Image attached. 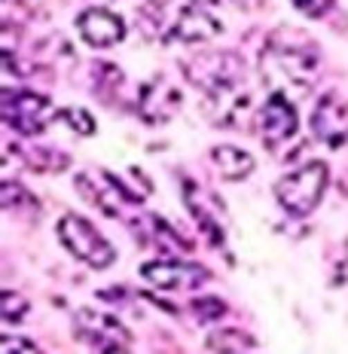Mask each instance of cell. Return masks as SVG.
Returning <instances> with one entry per match:
<instances>
[{
  "label": "cell",
  "instance_id": "obj_1",
  "mask_svg": "<svg viewBox=\"0 0 348 354\" xmlns=\"http://www.w3.org/2000/svg\"><path fill=\"white\" fill-rule=\"evenodd\" d=\"M321 64V53H318L315 40L302 31H291L281 28L269 37L263 53V73L266 80H272L275 92L287 95L293 92H309L315 80V71Z\"/></svg>",
  "mask_w": 348,
  "mask_h": 354
},
{
  "label": "cell",
  "instance_id": "obj_2",
  "mask_svg": "<svg viewBox=\"0 0 348 354\" xmlns=\"http://www.w3.org/2000/svg\"><path fill=\"white\" fill-rule=\"evenodd\" d=\"M138 21L144 28V34L165 40V43H172V40L202 43V40H211L220 31V21L199 3L168 6V3H159V0H150V3L140 6Z\"/></svg>",
  "mask_w": 348,
  "mask_h": 354
},
{
  "label": "cell",
  "instance_id": "obj_3",
  "mask_svg": "<svg viewBox=\"0 0 348 354\" xmlns=\"http://www.w3.org/2000/svg\"><path fill=\"white\" fill-rule=\"evenodd\" d=\"M183 73L199 86L208 101H232L244 80V62L235 53H202L183 62Z\"/></svg>",
  "mask_w": 348,
  "mask_h": 354
},
{
  "label": "cell",
  "instance_id": "obj_4",
  "mask_svg": "<svg viewBox=\"0 0 348 354\" xmlns=\"http://www.w3.org/2000/svg\"><path fill=\"white\" fill-rule=\"evenodd\" d=\"M324 189H327V165L324 162H306L275 183V198L287 214L306 217L321 205Z\"/></svg>",
  "mask_w": 348,
  "mask_h": 354
},
{
  "label": "cell",
  "instance_id": "obj_5",
  "mask_svg": "<svg viewBox=\"0 0 348 354\" xmlns=\"http://www.w3.org/2000/svg\"><path fill=\"white\" fill-rule=\"evenodd\" d=\"M58 239H62V245L68 248L80 263L92 266V269H107V266L116 260L110 241L95 230L86 217H80V214L62 217V223H58Z\"/></svg>",
  "mask_w": 348,
  "mask_h": 354
},
{
  "label": "cell",
  "instance_id": "obj_6",
  "mask_svg": "<svg viewBox=\"0 0 348 354\" xmlns=\"http://www.w3.org/2000/svg\"><path fill=\"white\" fill-rule=\"evenodd\" d=\"M0 116L19 135H40L46 129V122L53 120V104H49V98L28 92V88H19V92L3 88V95H0Z\"/></svg>",
  "mask_w": 348,
  "mask_h": 354
},
{
  "label": "cell",
  "instance_id": "obj_7",
  "mask_svg": "<svg viewBox=\"0 0 348 354\" xmlns=\"http://www.w3.org/2000/svg\"><path fill=\"white\" fill-rule=\"evenodd\" d=\"M140 275L147 284L156 290H172V293H192L208 281V272L202 266L181 263V260H153L140 266Z\"/></svg>",
  "mask_w": 348,
  "mask_h": 354
},
{
  "label": "cell",
  "instance_id": "obj_8",
  "mask_svg": "<svg viewBox=\"0 0 348 354\" xmlns=\"http://www.w3.org/2000/svg\"><path fill=\"white\" fill-rule=\"evenodd\" d=\"M312 135L327 147H342L348 144V98L339 92H327L318 98L312 110Z\"/></svg>",
  "mask_w": 348,
  "mask_h": 354
},
{
  "label": "cell",
  "instance_id": "obj_9",
  "mask_svg": "<svg viewBox=\"0 0 348 354\" xmlns=\"http://www.w3.org/2000/svg\"><path fill=\"white\" fill-rule=\"evenodd\" d=\"M257 129H260L266 147H281L284 141H291L296 135V107L291 104V98L281 92H272L266 98V104L260 107Z\"/></svg>",
  "mask_w": 348,
  "mask_h": 354
},
{
  "label": "cell",
  "instance_id": "obj_10",
  "mask_svg": "<svg viewBox=\"0 0 348 354\" xmlns=\"http://www.w3.org/2000/svg\"><path fill=\"white\" fill-rule=\"evenodd\" d=\"M77 31L89 46L107 49V46H116L125 37V21L116 12L104 10V6H92V10H83L77 16Z\"/></svg>",
  "mask_w": 348,
  "mask_h": 354
},
{
  "label": "cell",
  "instance_id": "obj_11",
  "mask_svg": "<svg viewBox=\"0 0 348 354\" xmlns=\"http://www.w3.org/2000/svg\"><path fill=\"white\" fill-rule=\"evenodd\" d=\"M181 107V92L165 83V80H156V83L140 88V116L153 125L168 122Z\"/></svg>",
  "mask_w": 348,
  "mask_h": 354
},
{
  "label": "cell",
  "instance_id": "obj_12",
  "mask_svg": "<svg viewBox=\"0 0 348 354\" xmlns=\"http://www.w3.org/2000/svg\"><path fill=\"white\" fill-rule=\"evenodd\" d=\"M77 330L86 339H92L95 348H98V345H129L131 342V333L122 327L120 321L110 318V315L92 312V308L77 312Z\"/></svg>",
  "mask_w": 348,
  "mask_h": 354
},
{
  "label": "cell",
  "instance_id": "obj_13",
  "mask_svg": "<svg viewBox=\"0 0 348 354\" xmlns=\"http://www.w3.org/2000/svg\"><path fill=\"white\" fill-rule=\"evenodd\" d=\"M211 162L226 180H244V177L254 171V159L244 150H239V147H214Z\"/></svg>",
  "mask_w": 348,
  "mask_h": 354
},
{
  "label": "cell",
  "instance_id": "obj_14",
  "mask_svg": "<svg viewBox=\"0 0 348 354\" xmlns=\"http://www.w3.org/2000/svg\"><path fill=\"white\" fill-rule=\"evenodd\" d=\"M208 348L214 354H244V351L254 348V339L239 327H223V330H217V333L208 336Z\"/></svg>",
  "mask_w": 348,
  "mask_h": 354
},
{
  "label": "cell",
  "instance_id": "obj_15",
  "mask_svg": "<svg viewBox=\"0 0 348 354\" xmlns=\"http://www.w3.org/2000/svg\"><path fill=\"white\" fill-rule=\"evenodd\" d=\"M77 189H80V193H83V196L89 198V202L95 205V208H104V211L110 214V205H107V202H110V196H107V193H101L98 187L92 189V180H89V174H80V177H77ZM107 189H110V193H113V198H129V202H135V198H131L129 193H125V189H122L120 183L113 180V177H107Z\"/></svg>",
  "mask_w": 348,
  "mask_h": 354
},
{
  "label": "cell",
  "instance_id": "obj_16",
  "mask_svg": "<svg viewBox=\"0 0 348 354\" xmlns=\"http://www.w3.org/2000/svg\"><path fill=\"white\" fill-rule=\"evenodd\" d=\"M21 159H25L34 171H64V168H68V156H64L62 150H46V147L25 150Z\"/></svg>",
  "mask_w": 348,
  "mask_h": 354
},
{
  "label": "cell",
  "instance_id": "obj_17",
  "mask_svg": "<svg viewBox=\"0 0 348 354\" xmlns=\"http://www.w3.org/2000/svg\"><path fill=\"white\" fill-rule=\"evenodd\" d=\"M55 116H58V120H64L68 125H73L80 135H92V131H95L92 116H89L86 110H80V107H64V110H58Z\"/></svg>",
  "mask_w": 348,
  "mask_h": 354
},
{
  "label": "cell",
  "instance_id": "obj_18",
  "mask_svg": "<svg viewBox=\"0 0 348 354\" xmlns=\"http://www.w3.org/2000/svg\"><path fill=\"white\" fill-rule=\"evenodd\" d=\"M192 312H196L199 321H214V318H220L226 308H223V302H220L217 297H202V299L192 302Z\"/></svg>",
  "mask_w": 348,
  "mask_h": 354
},
{
  "label": "cell",
  "instance_id": "obj_19",
  "mask_svg": "<svg viewBox=\"0 0 348 354\" xmlns=\"http://www.w3.org/2000/svg\"><path fill=\"white\" fill-rule=\"evenodd\" d=\"M0 306H3V321L6 324H16L19 318H25V312H28V302L21 299L19 293H6Z\"/></svg>",
  "mask_w": 348,
  "mask_h": 354
},
{
  "label": "cell",
  "instance_id": "obj_20",
  "mask_svg": "<svg viewBox=\"0 0 348 354\" xmlns=\"http://www.w3.org/2000/svg\"><path fill=\"white\" fill-rule=\"evenodd\" d=\"M0 354H40V348L34 342H28V339L3 336L0 339Z\"/></svg>",
  "mask_w": 348,
  "mask_h": 354
},
{
  "label": "cell",
  "instance_id": "obj_21",
  "mask_svg": "<svg viewBox=\"0 0 348 354\" xmlns=\"http://www.w3.org/2000/svg\"><path fill=\"white\" fill-rule=\"evenodd\" d=\"M293 3L300 6L306 16H318V12H321V0H293Z\"/></svg>",
  "mask_w": 348,
  "mask_h": 354
},
{
  "label": "cell",
  "instance_id": "obj_22",
  "mask_svg": "<svg viewBox=\"0 0 348 354\" xmlns=\"http://www.w3.org/2000/svg\"><path fill=\"white\" fill-rule=\"evenodd\" d=\"M92 354H131V351H125V345H98Z\"/></svg>",
  "mask_w": 348,
  "mask_h": 354
},
{
  "label": "cell",
  "instance_id": "obj_23",
  "mask_svg": "<svg viewBox=\"0 0 348 354\" xmlns=\"http://www.w3.org/2000/svg\"><path fill=\"white\" fill-rule=\"evenodd\" d=\"M187 3H214V0H187Z\"/></svg>",
  "mask_w": 348,
  "mask_h": 354
},
{
  "label": "cell",
  "instance_id": "obj_24",
  "mask_svg": "<svg viewBox=\"0 0 348 354\" xmlns=\"http://www.w3.org/2000/svg\"><path fill=\"white\" fill-rule=\"evenodd\" d=\"M98 3H107V0H98Z\"/></svg>",
  "mask_w": 348,
  "mask_h": 354
}]
</instances>
